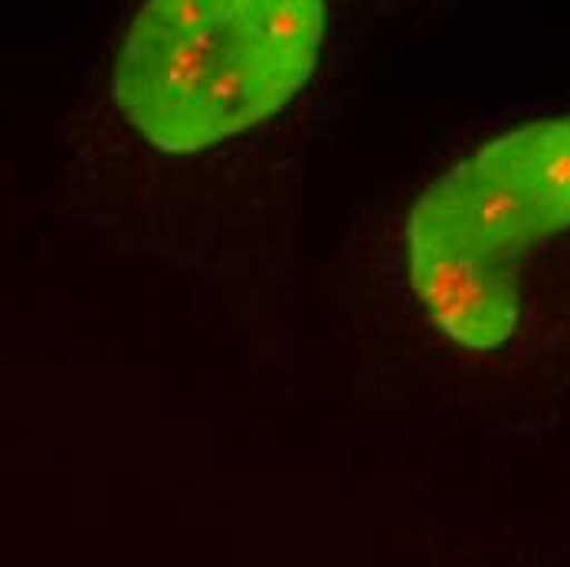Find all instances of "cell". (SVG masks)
I'll list each match as a JSON object with an SVG mask.
<instances>
[{"instance_id": "1", "label": "cell", "mask_w": 570, "mask_h": 567, "mask_svg": "<svg viewBox=\"0 0 570 567\" xmlns=\"http://www.w3.org/2000/svg\"><path fill=\"white\" fill-rule=\"evenodd\" d=\"M403 283L423 325L469 358H509L548 315L570 260V113L528 118L450 162L413 197Z\"/></svg>"}, {"instance_id": "2", "label": "cell", "mask_w": 570, "mask_h": 567, "mask_svg": "<svg viewBox=\"0 0 570 567\" xmlns=\"http://www.w3.org/2000/svg\"><path fill=\"white\" fill-rule=\"evenodd\" d=\"M322 37L318 0H155L125 33L112 99L155 148L200 151L285 109Z\"/></svg>"}]
</instances>
